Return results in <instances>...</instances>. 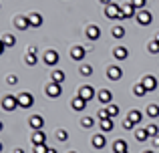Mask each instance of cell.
I'll list each match as a JSON object with an SVG mask.
<instances>
[{
  "label": "cell",
  "instance_id": "1",
  "mask_svg": "<svg viewBox=\"0 0 159 153\" xmlns=\"http://www.w3.org/2000/svg\"><path fill=\"white\" fill-rule=\"evenodd\" d=\"M105 16L107 18H117V20H123V14H121V4H109L105 6Z\"/></svg>",
  "mask_w": 159,
  "mask_h": 153
},
{
  "label": "cell",
  "instance_id": "2",
  "mask_svg": "<svg viewBox=\"0 0 159 153\" xmlns=\"http://www.w3.org/2000/svg\"><path fill=\"white\" fill-rule=\"evenodd\" d=\"M16 107H18V97H14V95H4L2 97V109L4 111H14Z\"/></svg>",
  "mask_w": 159,
  "mask_h": 153
},
{
  "label": "cell",
  "instance_id": "3",
  "mask_svg": "<svg viewBox=\"0 0 159 153\" xmlns=\"http://www.w3.org/2000/svg\"><path fill=\"white\" fill-rule=\"evenodd\" d=\"M44 93H47V97H51V99H57V97H61V93H62V87L58 85V83H48L47 87H44Z\"/></svg>",
  "mask_w": 159,
  "mask_h": 153
},
{
  "label": "cell",
  "instance_id": "4",
  "mask_svg": "<svg viewBox=\"0 0 159 153\" xmlns=\"http://www.w3.org/2000/svg\"><path fill=\"white\" fill-rule=\"evenodd\" d=\"M137 22H139L141 26H149V24L153 22V14H151L149 10H145V8H143V10L137 12Z\"/></svg>",
  "mask_w": 159,
  "mask_h": 153
},
{
  "label": "cell",
  "instance_id": "5",
  "mask_svg": "<svg viewBox=\"0 0 159 153\" xmlns=\"http://www.w3.org/2000/svg\"><path fill=\"white\" fill-rule=\"evenodd\" d=\"M58 59H61V56H58V52L54 51V48H48V51L44 52V56H43V61L48 65V67H54V65H58Z\"/></svg>",
  "mask_w": 159,
  "mask_h": 153
},
{
  "label": "cell",
  "instance_id": "6",
  "mask_svg": "<svg viewBox=\"0 0 159 153\" xmlns=\"http://www.w3.org/2000/svg\"><path fill=\"white\" fill-rule=\"evenodd\" d=\"M79 97H81V99H85V101L89 103L91 99L95 97V89H93L91 85H81V87H79Z\"/></svg>",
  "mask_w": 159,
  "mask_h": 153
},
{
  "label": "cell",
  "instance_id": "7",
  "mask_svg": "<svg viewBox=\"0 0 159 153\" xmlns=\"http://www.w3.org/2000/svg\"><path fill=\"white\" fill-rule=\"evenodd\" d=\"M32 103H34V97H32L30 93H20L18 95V107H22V109H30Z\"/></svg>",
  "mask_w": 159,
  "mask_h": 153
},
{
  "label": "cell",
  "instance_id": "8",
  "mask_svg": "<svg viewBox=\"0 0 159 153\" xmlns=\"http://www.w3.org/2000/svg\"><path fill=\"white\" fill-rule=\"evenodd\" d=\"M28 125L32 127V131H39V129L44 127V119L40 117V115H30V117H28Z\"/></svg>",
  "mask_w": 159,
  "mask_h": 153
},
{
  "label": "cell",
  "instance_id": "9",
  "mask_svg": "<svg viewBox=\"0 0 159 153\" xmlns=\"http://www.w3.org/2000/svg\"><path fill=\"white\" fill-rule=\"evenodd\" d=\"M85 56H87V51H85V47L77 44V47H73V48H70V59H73V61H83Z\"/></svg>",
  "mask_w": 159,
  "mask_h": 153
},
{
  "label": "cell",
  "instance_id": "10",
  "mask_svg": "<svg viewBox=\"0 0 159 153\" xmlns=\"http://www.w3.org/2000/svg\"><path fill=\"white\" fill-rule=\"evenodd\" d=\"M14 26L18 28V30H28L30 28V20H28V16H16L14 18Z\"/></svg>",
  "mask_w": 159,
  "mask_h": 153
},
{
  "label": "cell",
  "instance_id": "11",
  "mask_svg": "<svg viewBox=\"0 0 159 153\" xmlns=\"http://www.w3.org/2000/svg\"><path fill=\"white\" fill-rule=\"evenodd\" d=\"M85 34H87V38H89V40H97L99 36H101V28H99L97 24H89Z\"/></svg>",
  "mask_w": 159,
  "mask_h": 153
},
{
  "label": "cell",
  "instance_id": "12",
  "mask_svg": "<svg viewBox=\"0 0 159 153\" xmlns=\"http://www.w3.org/2000/svg\"><path fill=\"white\" fill-rule=\"evenodd\" d=\"M105 145H107V137H105V133H97V135H93V147H95V149H103Z\"/></svg>",
  "mask_w": 159,
  "mask_h": 153
},
{
  "label": "cell",
  "instance_id": "13",
  "mask_svg": "<svg viewBox=\"0 0 159 153\" xmlns=\"http://www.w3.org/2000/svg\"><path fill=\"white\" fill-rule=\"evenodd\" d=\"M137 8L133 6V4H121V14H123V18H131V16H137Z\"/></svg>",
  "mask_w": 159,
  "mask_h": 153
},
{
  "label": "cell",
  "instance_id": "14",
  "mask_svg": "<svg viewBox=\"0 0 159 153\" xmlns=\"http://www.w3.org/2000/svg\"><path fill=\"white\" fill-rule=\"evenodd\" d=\"M107 77L111 79V81H119V79L123 77V69L121 67H109L107 69Z\"/></svg>",
  "mask_w": 159,
  "mask_h": 153
},
{
  "label": "cell",
  "instance_id": "15",
  "mask_svg": "<svg viewBox=\"0 0 159 153\" xmlns=\"http://www.w3.org/2000/svg\"><path fill=\"white\" fill-rule=\"evenodd\" d=\"M30 141H32V145H40V143H44V141H47V135L43 133V129H39V131H32V135H30Z\"/></svg>",
  "mask_w": 159,
  "mask_h": 153
},
{
  "label": "cell",
  "instance_id": "16",
  "mask_svg": "<svg viewBox=\"0 0 159 153\" xmlns=\"http://www.w3.org/2000/svg\"><path fill=\"white\" fill-rule=\"evenodd\" d=\"M24 63H26L28 67H34V65L39 63V59H36V48H28L26 56H24Z\"/></svg>",
  "mask_w": 159,
  "mask_h": 153
},
{
  "label": "cell",
  "instance_id": "17",
  "mask_svg": "<svg viewBox=\"0 0 159 153\" xmlns=\"http://www.w3.org/2000/svg\"><path fill=\"white\" fill-rule=\"evenodd\" d=\"M141 83H143V85L147 87V91H149V93L157 89V79L153 77V75H147V77H145V79H143V81H141Z\"/></svg>",
  "mask_w": 159,
  "mask_h": 153
},
{
  "label": "cell",
  "instance_id": "18",
  "mask_svg": "<svg viewBox=\"0 0 159 153\" xmlns=\"http://www.w3.org/2000/svg\"><path fill=\"white\" fill-rule=\"evenodd\" d=\"M99 101H101L103 105H111V101H113V95H111V91H107V89H101V91H99Z\"/></svg>",
  "mask_w": 159,
  "mask_h": 153
},
{
  "label": "cell",
  "instance_id": "19",
  "mask_svg": "<svg viewBox=\"0 0 159 153\" xmlns=\"http://www.w3.org/2000/svg\"><path fill=\"white\" fill-rule=\"evenodd\" d=\"M70 107H73L75 111H85V107H87V101H85V99H81V97L77 95V97H75L73 101H70Z\"/></svg>",
  "mask_w": 159,
  "mask_h": 153
},
{
  "label": "cell",
  "instance_id": "20",
  "mask_svg": "<svg viewBox=\"0 0 159 153\" xmlns=\"http://www.w3.org/2000/svg\"><path fill=\"white\" fill-rule=\"evenodd\" d=\"M113 151H115V153L129 151V147H127V141H125V139H117V141L113 143Z\"/></svg>",
  "mask_w": 159,
  "mask_h": 153
},
{
  "label": "cell",
  "instance_id": "21",
  "mask_svg": "<svg viewBox=\"0 0 159 153\" xmlns=\"http://www.w3.org/2000/svg\"><path fill=\"white\" fill-rule=\"evenodd\" d=\"M28 20H30V26H34V28L43 26V16H40L39 12H32V14H28Z\"/></svg>",
  "mask_w": 159,
  "mask_h": 153
},
{
  "label": "cell",
  "instance_id": "22",
  "mask_svg": "<svg viewBox=\"0 0 159 153\" xmlns=\"http://www.w3.org/2000/svg\"><path fill=\"white\" fill-rule=\"evenodd\" d=\"M113 56H115V59H119V61H125L129 56V51L125 47H117L115 51H113Z\"/></svg>",
  "mask_w": 159,
  "mask_h": 153
},
{
  "label": "cell",
  "instance_id": "23",
  "mask_svg": "<svg viewBox=\"0 0 159 153\" xmlns=\"http://www.w3.org/2000/svg\"><path fill=\"white\" fill-rule=\"evenodd\" d=\"M127 119H131V121L137 125V123H141V121H143V113H141V111H137V109H133V111H129Z\"/></svg>",
  "mask_w": 159,
  "mask_h": 153
},
{
  "label": "cell",
  "instance_id": "24",
  "mask_svg": "<svg viewBox=\"0 0 159 153\" xmlns=\"http://www.w3.org/2000/svg\"><path fill=\"white\" fill-rule=\"evenodd\" d=\"M145 93H149V91H147V87H145L143 83H137V85H133V95H135V97H143Z\"/></svg>",
  "mask_w": 159,
  "mask_h": 153
},
{
  "label": "cell",
  "instance_id": "25",
  "mask_svg": "<svg viewBox=\"0 0 159 153\" xmlns=\"http://www.w3.org/2000/svg\"><path fill=\"white\" fill-rule=\"evenodd\" d=\"M135 139H137L139 143L147 141V139H149V133H147V129H135Z\"/></svg>",
  "mask_w": 159,
  "mask_h": 153
},
{
  "label": "cell",
  "instance_id": "26",
  "mask_svg": "<svg viewBox=\"0 0 159 153\" xmlns=\"http://www.w3.org/2000/svg\"><path fill=\"white\" fill-rule=\"evenodd\" d=\"M51 81L52 83H58V85H62V83H65V73L62 71H52V77H51Z\"/></svg>",
  "mask_w": 159,
  "mask_h": 153
},
{
  "label": "cell",
  "instance_id": "27",
  "mask_svg": "<svg viewBox=\"0 0 159 153\" xmlns=\"http://www.w3.org/2000/svg\"><path fill=\"white\" fill-rule=\"evenodd\" d=\"M111 34L115 36V38H123L125 36V28L121 26V24H115V26L111 28Z\"/></svg>",
  "mask_w": 159,
  "mask_h": 153
},
{
  "label": "cell",
  "instance_id": "28",
  "mask_svg": "<svg viewBox=\"0 0 159 153\" xmlns=\"http://www.w3.org/2000/svg\"><path fill=\"white\" fill-rule=\"evenodd\" d=\"M113 127H115L113 119H105V121H101V131H103V133H109V131H113Z\"/></svg>",
  "mask_w": 159,
  "mask_h": 153
},
{
  "label": "cell",
  "instance_id": "29",
  "mask_svg": "<svg viewBox=\"0 0 159 153\" xmlns=\"http://www.w3.org/2000/svg\"><path fill=\"white\" fill-rule=\"evenodd\" d=\"M2 43H4V47H6V48H10V47H14V44H16V38L12 34H4L2 36Z\"/></svg>",
  "mask_w": 159,
  "mask_h": 153
},
{
  "label": "cell",
  "instance_id": "30",
  "mask_svg": "<svg viewBox=\"0 0 159 153\" xmlns=\"http://www.w3.org/2000/svg\"><path fill=\"white\" fill-rule=\"evenodd\" d=\"M79 73H81L83 77H91L93 75V67H91V65H81V67H79Z\"/></svg>",
  "mask_w": 159,
  "mask_h": 153
},
{
  "label": "cell",
  "instance_id": "31",
  "mask_svg": "<svg viewBox=\"0 0 159 153\" xmlns=\"http://www.w3.org/2000/svg\"><path fill=\"white\" fill-rule=\"evenodd\" d=\"M147 117H151V119L159 117V107L157 105H149L147 107Z\"/></svg>",
  "mask_w": 159,
  "mask_h": 153
},
{
  "label": "cell",
  "instance_id": "32",
  "mask_svg": "<svg viewBox=\"0 0 159 153\" xmlns=\"http://www.w3.org/2000/svg\"><path fill=\"white\" fill-rule=\"evenodd\" d=\"M81 125L85 127V129H91V127L95 125V119H93V117H83V119H81Z\"/></svg>",
  "mask_w": 159,
  "mask_h": 153
},
{
  "label": "cell",
  "instance_id": "33",
  "mask_svg": "<svg viewBox=\"0 0 159 153\" xmlns=\"http://www.w3.org/2000/svg\"><path fill=\"white\" fill-rule=\"evenodd\" d=\"M107 111L111 117H117L119 115V105H115V103H111V105H107Z\"/></svg>",
  "mask_w": 159,
  "mask_h": 153
},
{
  "label": "cell",
  "instance_id": "34",
  "mask_svg": "<svg viewBox=\"0 0 159 153\" xmlns=\"http://www.w3.org/2000/svg\"><path fill=\"white\" fill-rule=\"evenodd\" d=\"M57 139H58V141H62V143L69 141V133H66L65 129H57Z\"/></svg>",
  "mask_w": 159,
  "mask_h": 153
},
{
  "label": "cell",
  "instance_id": "35",
  "mask_svg": "<svg viewBox=\"0 0 159 153\" xmlns=\"http://www.w3.org/2000/svg\"><path fill=\"white\" fill-rule=\"evenodd\" d=\"M147 48H149L151 55H157V52H159V43H157V40H151V43L147 44Z\"/></svg>",
  "mask_w": 159,
  "mask_h": 153
},
{
  "label": "cell",
  "instance_id": "36",
  "mask_svg": "<svg viewBox=\"0 0 159 153\" xmlns=\"http://www.w3.org/2000/svg\"><path fill=\"white\" fill-rule=\"evenodd\" d=\"M51 147H47V143H40V145H34V153H48Z\"/></svg>",
  "mask_w": 159,
  "mask_h": 153
},
{
  "label": "cell",
  "instance_id": "37",
  "mask_svg": "<svg viewBox=\"0 0 159 153\" xmlns=\"http://www.w3.org/2000/svg\"><path fill=\"white\" fill-rule=\"evenodd\" d=\"M97 117H99V121H105V119H113L111 115H109V111H107V109L99 111V113H97Z\"/></svg>",
  "mask_w": 159,
  "mask_h": 153
},
{
  "label": "cell",
  "instance_id": "38",
  "mask_svg": "<svg viewBox=\"0 0 159 153\" xmlns=\"http://www.w3.org/2000/svg\"><path fill=\"white\" fill-rule=\"evenodd\" d=\"M123 129H127V131L135 129V123H133L131 119H123Z\"/></svg>",
  "mask_w": 159,
  "mask_h": 153
},
{
  "label": "cell",
  "instance_id": "39",
  "mask_svg": "<svg viewBox=\"0 0 159 153\" xmlns=\"http://www.w3.org/2000/svg\"><path fill=\"white\" fill-rule=\"evenodd\" d=\"M131 4H133L135 8H139V10H143L145 4H147V0H131Z\"/></svg>",
  "mask_w": 159,
  "mask_h": 153
},
{
  "label": "cell",
  "instance_id": "40",
  "mask_svg": "<svg viewBox=\"0 0 159 153\" xmlns=\"http://www.w3.org/2000/svg\"><path fill=\"white\" fill-rule=\"evenodd\" d=\"M147 133H149V137H155V135H159L157 125H149V127H147Z\"/></svg>",
  "mask_w": 159,
  "mask_h": 153
},
{
  "label": "cell",
  "instance_id": "41",
  "mask_svg": "<svg viewBox=\"0 0 159 153\" xmlns=\"http://www.w3.org/2000/svg\"><path fill=\"white\" fill-rule=\"evenodd\" d=\"M6 83H8V85H16V83H18V77H16V75H8Z\"/></svg>",
  "mask_w": 159,
  "mask_h": 153
},
{
  "label": "cell",
  "instance_id": "42",
  "mask_svg": "<svg viewBox=\"0 0 159 153\" xmlns=\"http://www.w3.org/2000/svg\"><path fill=\"white\" fill-rule=\"evenodd\" d=\"M153 139V147H159V135H155V137H151Z\"/></svg>",
  "mask_w": 159,
  "mask_h": 153
},
{
  "label": "cell",
  "instance_id": "43",
  "mask_svg": "<svg viewBox=\"0 0 159 153\" xmlns=\"http://www.w3.org/2000/svg\"><path fill=\"white\" fill-rule=\"evenodd\" d=\"M4 51H6V47H4V43H2V38H0V55H4Z\"/></svg>",
  "mask_w": 159,
  "mask_h": 153
},
{
  "label": "cell",
  "instance_id": "44",
  "mask_svg": "<svg viewBox=\"0 0 159 153\" xmlns=\"http://www.w3.org/2000/svg\"><path fill=\"white\" fill-rule=\"evenodd\" d=\"M101 4H105V6H109V4H113V0H101Z\"/></svg>",
  "mask_w": 159,
  "mask_h": 153
},
{
  "label": "cell",
  "instance_id": "45",
  "mask_svg": "<svg viewBox=\"0 0 159 153\" xmlns=\"http://www.w3.org/2000/svg\"><path fill=\"white\" fill-rule=\"evenodd\" d=\"M48 153H58L57 149H52V147H51V149H48Z\"/></svg>",
  "mask_w": 159,
  "mask_h": 153
},
{
  "label": "cell",
  "instance_id": "46",
  "mask_svg": "<svg viewBox=\"0 0 159 153\" xmlns=\"http://www.w3.org/2000/svg\"><path fill=\"white\" fill-rule=\"evenodd\" d=\"M14 153H24V151H22V149H20V147H18V149H16Z\"/></svg>",
  "mask_w": 159,
  "mask_h": 153
},
{
  "label": "cell",
  "instance_id": "47",
  "mask_svg": "<svg viewBox=\"0 0 159 153\" xmlns=\"http://www.w3.org/2000/svg\"><path fill=\"white\" fill-rule=\"evenodd\" d=\"M153 40H157V43H159V32H157V34H155V38H153Z\"/></svg>",
  "mask_w": 159,
  "mask_h": 153
},
{
  "label": "cell",
  "instance_id": "48",
  "mask_svg": "<svg viewBox=\"0 0 159 153\" xmlns=\"http://www.w3.org/2000/svg\"><path fill=\"white\" fill-rule=\"evenodd\" d=\"M2 129H4V123H2V121H0V131H2Z\"/></svg>",
  "mask_w": 159,
  "mask_h": 153
},
{
  "label": "cell",
  "instance_id": "49",
  "mask_svg": "<svg viewBox=\"0 0 159 153\" xmlns=\"http://www.w3.org/2000/svg\"><path fill=\"white\" fill-rule=\"evenodd\" d=\"M143 153H155V151H151V149H147V151H143Z\"/></svg>",
  "mask_w": 159,
  "mask_h": 153
},
{
  "label": "cell",
  "instance_id": "50",
  "mask_svg": "<svg viewBox=\"0 0 159 153\" xmlns=\"http://www.w3.org/2000/svg\"><path fill=\"white\" fill-rule=\"evenodd\" d=\"M2 149H4V147H2V143H0V151H2Z\"/></svg>",
  "mask_w": 159,
  "mask_h": 153
},
{
  "label": "cell",
  "instance_id": "51",
  "mask_svg": "<svg viewBox=\"0 0 159 153\" xmlns=\"http://www.w3.org/2000/svg\"><path fill=\"white\" fill-rule=\"evenodd\" d=\"M69 153H77V151H69Z\"/></svg>",
  "mask_w": 159,
  "mask_h": 153
},
{
  "label": "cell",
  "instance_id": "52",
  "mask_svg": "<svg viewBox=\"0 0 159 153\" xmlns=\"http://www.w3.org/2000/svg\"><path fill=\"white\" fill-rule=\"evenodd\" d=\"M123 153H129V151H123Z\"/></svg>",
  "mask_w": 159,
  "mask_h": 153
}]
</instances>
